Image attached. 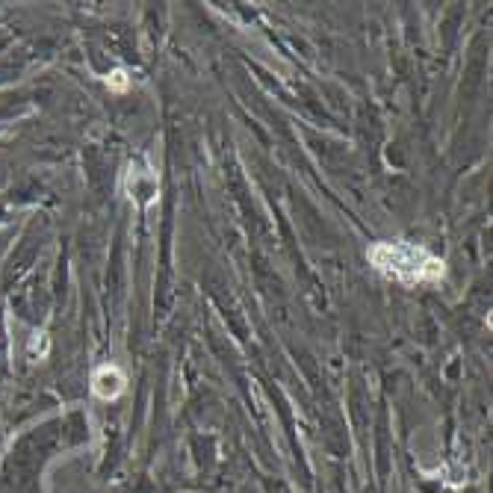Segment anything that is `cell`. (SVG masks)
<instances>
[{
	"instance_id": "cell-1",
	"label": "cell",
	"mask_w": 493,
	"mask_h": 493,
	"mask_svg": "<svg viewBox=\"0 0 493 493\" xmlns=\"http://www.w3.org/2000/svg\"><path fill=\"white\" fill-rule=\"evenodd\" d=\"M370 263L384 278L405 287L434 284L446 275V263L440 257L411 243H375L370 248Z\"/></svg>"
},
{
	"instance_id": "cell-2",
	"label": "cell",
	"mask_w": 493,
	"mask_h": 493,
	"mask_svg": "<svg viewBox=\"0 0 493 493\" xmlns=\"http://www.w3.org/2000/svg\"><path fill=\"white\" fill-rule=\"evenodd\" d=\"M124 387H128V378H124V372L119 370V366H97L95 375H92V393L97 399H104V402H112V399H119Z\"/></svg>"
},
{
	"instance_id": "cell-3",
	"label": "cell",
	"mask_w": 493,
	"mask_h": 493,
	"mask_svg": "<svg viewBox=\"0 0 493 493\" xmlns=\"http://www.w3.org/2000/svg\"><path fill=\"white\" fill-rule=\"evenodd\" d=\"M124 187H128L130 201H139V195H145V207L160 198V180H157V175H154L151 168H145V172H142V168L130 166V168H128V180H124Z\"/></svg>"
},
{
	"instance_id": "cell-4",
	"label": "cell",
	"mask_w": 493,
	"mask_h": 493,
	"mask_svg": "<svg viewBox=\"0 0 493 493\" xmlns=\"http://www.w3.org/2000/svg\"><path fill=\"white\" fill-rule=\"evenodd\" d=\"M107 89H109V92H116V95L128 92V89H130V77H128V72H124V68H116V72H109V74H107Z\"/></svg>"
}]
</instances>
